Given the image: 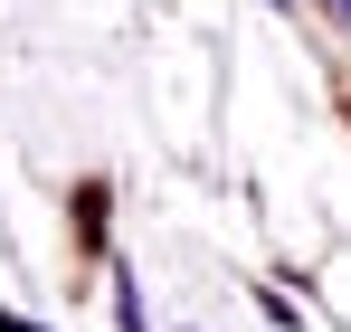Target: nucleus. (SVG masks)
Here are the masks:
<instances>
[{"instance_id": "1", "label": "nucleus", "mask_w": 351, "mask_h": 332, "mask_svg": "<svg viewBox=\"0 0 351 332\" xmlns=\"http://www.w3.org/2000/svg\"><path fill=\"white\" fill-rule=\"evenodd\" d=\"M332 10H342V19H351V0H332Z\"/></svg>"}]
</instances>
